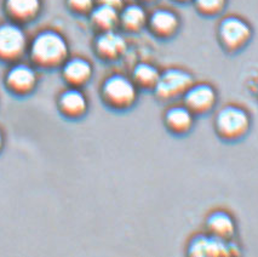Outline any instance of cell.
<instances>
[{"label":"cell","instance_id":"obj_1","mask_svg":"<svg viewBox=\"0 0 258 257\" xmlns=\"http://www.w3.org/2000/svg\"><path fill=\"white\" fill-rule=\"evenodd\" d=\"M27 53L34 67L55 70L70 58V45L61 33L44 29L29 41Z\"/></svg>","mask_w":258,"mask_h":257},{"label":"cell","instance_id":"obj_2","mask_svg":"<svg viewBox=\"0 0 258 257\" xmlns=\"http://www.w3.org/2000/svg\"><path fill=\"white\" fill-rule=\"evenodd\" d=\"M101 92L104 103L116 110L128 109L139 97V88L135 85L133 79L122 74L108 77L102 85Z\"/></svg>","mask_w":258,"mask_h":257},{"label":"cell","instance_id":"obj_3","mask_svg":"<svg viewBox=\"0 0 258 257\" xmlns=\"http://www.w3.org/2000/svg\"><path fill=\"white\" fill-rule=\"evenodd\" d=\"M215 126L218 136L226 141H239L251 128V116L244 108L227 106L217 113Z\"/></svg>","mask_w":258,"mask_h":257},{"label":"cell","instance_id":"obj_4","mask_svg":"<svg viewBox=\"0 0 258 257\" xmlns=\"http://www.w3.org/2000/svg\"><path fill=\"white\" fill-rule=\"evenodd\" d=\"M28 37L22 26L10 20L0 23V62H19L28 51Z\"/></svg>","mask_w":258,"mask_h":257},{"label":"cell","instance_id":"obj_5","mask_svg":"<svg viewBox=\"0 0 258 257\" xmlns=\"http://www.w3.org/2000/svg\"><path fill=\"white\" fill-rule=\"evenodd\" d=\"M218 41L228 52H236L247 45L252 39V28L247 21L238 16H227L217 28Z\"/></svg>","mask_w":258,"mask_h":257},{"label":"cell","instance_id":"obj_6","mask_svg":"<svg viewBox=\"0 0 258 257\" xmlns=\"http://www.w3.org/2000/svg\"><path fill=\"white\" fill-rule=\"evenodd\" d=\"M194 84L193 76L181 68H169L160 73L154 88V94L161 101H172L188 91Z\"/></svg>","mask_w":258,"mask_h":257},{"label":"cell","instance_id":"obj_7","mask_svg":"<svg viewBox=\"0 0 258 257\" xmlns=\"http://www.w3.org/2000/svg\"><path fill=\"white\" fill-rule=\"evenodd\" d=\"M38 80V73L34 66L20 61L11 63L5 74V85L8 90L17 96L32 94L37 88Z\"/></svg>","mask_w":258,"mask_h":257},{"label":"cell","instance_id":"obj_8","mask_svg":"<svg viewBox=\"0 0 258 257\" xmlns=\"http://www.w3.org/2000/svg\"><path fill=\"white\" fill-rule=\"evenodd\" d=\"M94 50L102 61H118L125 55L127 50V41L124 35L116 32V29L101 32L95 38Z\"/></svg>","mask_w":258,"mask_h":257},{"label":"cell","instance_id":"obj_9","mask_svg":"<svg viewBox=\"0 0 258 257\" xmlns=\"http://www.w3.org/2000/svg\"><path fill=\"white\" fill-rule=\"evenodd\" d=\"M184 106L193 114H206L211 112L217 103V94L209 84H193L183 95Z\"/></svg>","mask_w":258,"mask_h":257},{"label":"cell","instance_id":"obj_10","mask_svg":"<svg viewBox=\"0 0 258 257\" xmlns=\"http://www.w3.org/2000/svg\"><path fill=\"white\" fill-rule=\"evenodd\" d=\"M234 247L235 245L230 240H223L209 233L206 235H198L194 238L189 244L188 253L197 257L235 255L233 251Z\"/></svg>","mask_w":258,"mask_h":257},{"label":"cell","instance_id":"obj_11","mask_svg":"<svg viewBox=\"0 0 258 257\" xmlns=\"http://www.w3.org/2000/svg\"><path fill=\"white\" fill-rule=\"evenodd\" d=\"M147 27L153 35L160 39L172 38L181 27V20L175 11L170 9H155L151 15H148Z\"/></svg>","mask_w":258,"mask_h":257},{"label":"cell","instance_id":"obj_12","mask_svg":"<svg viewBox=\"0 0 258 257\" xmlns=\"http://www.w3.org/2000/svg\"><path fill=\"white\" fill-rule=\"evenodd\" d=\"M41 8V0H4V11L8 19L21 26L37 19Z\"/></svg>","mask_w":258,"mask_h":257},{"label":"cell","instance_id":"obj_13","mask_svg":"<svg viewBox=\"0 0 258 257\" xmlns=\"http://www.w3.org/2000/svg\"><path fill=\"white\" fill-rule=\"evenodd\" d=\"M62 78L72 88H82L86 85L92 76H94V67L84 57L68 58L62 65Z\"/></svg>","mask_w":258,"mask_h":257},{"label":"cell","instance_id":"obj_14","mask_svg":"<svg viewBox=\"0 0 258 257\" xmlns=\"http://www.w3.org/2000/svg\"><path fill=\"white\" fill-rule=\"evenodd\" d=\"M88 98L79 88L67 89L59 95L58 109L66 118L79 119L88 112Z\"/></svg>","mask_w":258,"mask_h":257},{"label":"cell","instance_id":"obj_15","mask_svg":"<svg viewBox=\"0 0 258 257\" xmlns=\"http://www.w3.org/2000/svg\"><path fill=\"white\" fill-rule=\"evenodd\" d=\"M148 23V13L143 5L127 4L119 11V27L126 33H139Z\"/></svg>","mask_w":258,"mask_h":257},{"label":"cell","instance_id":"obj_16","mask_svg":"<svg viewBox=\"0 0 258 257\" xmlns=\"http://www.w3.org/2000/svg\"><path fill=\"white\" fill-rule=\"evenodd\" d=\"M165 125L172 134L184 135L189 133L194 125V114L187 107L172 106L165 113Z\"/></svg>","mask_w":258,"mask_h":257},{"label":"cell","instance_id":"obj_17","mask_svg":"<svg viewBox=\"0 0 258 257\" xmlns=\"http://www.w3.org/2000/svg\"><path fill=\"white\" fill-rule=\"evenodd\" d=\"M206 227L210 234L223 240H232L236 233L235 221L224 211H215L206 220Z\"/></svg>","mask_w":258,"mask_h":257},{"label":"cell","instance_id":"obj_18","mask_svg":"<svg viewBox=\"0 0 258 257\" xmlns=\"http://www.w3.org/2000/svg\"><path fill=\"white\" fill-rule=\"evenodd\" d=\"M89 21L98 33L113 31L119 27V11L106 5L96 4L89 14Z\"/></svg>","mask_w":258,"mask_h":257},{"label":"cell","instance_id":"obj_19","mask_svg":"<svg viewBox=\"0 0 258 257\" xmlns=\"http://www.w3.org/2000/svg\"><path fill=\"white\" fill-rule=\"evenodd\" d=\"M160 72L155 66L147 62L137 63L133 70V82L137 88L145 89V90H154L157 85Z\"/></svg>","mask_w":258,"mask_h":257},{"label":"cell","instance_id":"obj_20","mask_svg":"<svg viewBox=\"0 0 258 257\" xmlns=\"http://www.w3.org/2000/svg\"><path fill=\"white\" fill-rule=\"evenodd\" d=\"M194 8L203 16H217L223 13L227 7L228 0H193Z\"/></svg>","mask_w":258,"mask_h":257},{"label":"cell","instance_id":"obj_21","mask_svg":"<svg viewBox=\"0 0 258 257\" xmlns=\"http://www.w3.org/2000/svg\"><path fill=\"white\" fill-rule=\"evenodd\" d=\"M68 10L78 16H89L95 8L96 0H66Z\"/></svg>","mask_w":258,"mask_h":257},{"label":"cell","instance_id":"obj_22","mask_svg":"<svg viewBox=\"0 0 258 257\" xmlns=\"http://www.w3.org/2000/svg\"><path fill=\"white\" fill-rule=\"evenodd\" d=\"M96 4L106 5V7L113 8L115 9V10L120 11L122 8H124L125 2L124 0H96Z\"/></svg>","mask_w":258,"mask_h":257},{"label":"cell","instance_id":"obj_23","mask_svg":"<svg viewBox=\"0 0 258 257\" xmlns=\"http://www.w3.org/2000/svg\"><path fill=\"white\" fill-rule=\"evenodd\" d=\"M3 146H4V139H3V135H2V133H0V152H2V149H3Z\"/></svg>","mask_w":258,"mask_h":257},{"label":"cell","instance_id":"obj_24","mask_svg":"<svg viewBox=\"0 0 258 257\" xmlns=\"http://www.w3.org/2000/svg\"><path fill=\"white\" fill-rule=\"evenodd\" d=\"M173 2L181 3V4H185V3H190V2H193V0H173Z\"/></svg>","mask_w":258,"mask_h":257},{"label":"cell","instance_id":"obj_25","mask_svg":"<svg viewBox=\"0 0 258 257\" xmlns=\"http://www.w3.org/2000/svg\"><path fill=\"white\" fill-rule=\"evenodd\" d=\"M139 2H141V3H154V2H157V0H139Z\"/></svg>","mask_w":258,"mask_h":257},{"label":"cell","instance_id":"obj_26","mask_svg":"<svg viewBox=\"0 0 258 257\" xmlns=\"http://www.w3.org/2000/svg\"><path fill=\"white\" fill-rule=\"evenodd\" d=\"M256 96L258 98V84H257V90H256Z\"/></svg>","mask_w":258,"mask_h":257}]
</instances>
